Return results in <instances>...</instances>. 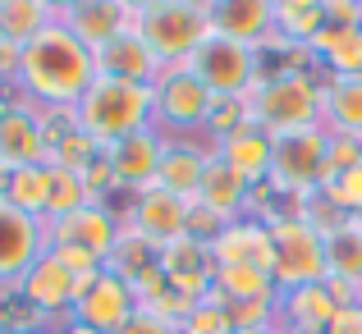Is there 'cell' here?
Instances as JSON below:
<instances>
[{
	"mask_svg": "<svg viewBox=\"0 0 362 334\" xmlns=\"http://www.w3.org/2000/svg\"><path fill=\"white\" fill-rule=\"evenodd\" d=\"M97 83V51L83 46L69 28L55 18L37 42L18 51V101L46 110V114H69L83 101V92Z\"/></svg>",
	"mask_w": 362,
	"mask_h": 334,
	"instance_id": "1",
	"label": "cell"
},
{
	"mask_svg": "<svg viewBox=\"0 0 362 334\" xmlns=\"http://www.w3.org/2000/svg\"><path fill=\"white\" fill-rule=\"evenodd\" d=\"M321 92H326V78L317 69H303V64H275V69L262 73L252 92H247V119L257 129H266L271 138L280 133H298L321 124Z\"/></svg>",
	"mask_w": 362,
	"mask_h": 334,
	"instance_id": "2",
	"label": "cell"
},
{
	"mask_svg": "<svg viewBox=\"0 0 362 334\" xmlns=\"http://www.w3.org/2000/svg\"><path fill=\"white\" fill-rule=\"evenodd\" d=\"M74 129L88 133L101 151H110L115 142L133 138L142 129H156V101H151V88H133V83H115V78H97L83 101L69 110Z\"/></svg>",
	"mask_w": 362,
	"mask_h": 334,
	"instance_id": "3",
	"label": "cell"
},
{
	"mask_svg": "<svg viewBox=\"0 0 362 334\" xmlns=\"http://www.w3.org/2000/svg\"><path fill=\"white\" fill-rule=\"evenodd\" d=\"M133 28L160 69H175L193 60V51L211 37V0H133Z\"/></svg>",
	"mask_w": 362,
	"mask_h": 334,
	"instance_id": "4",
	"label": "cell"
},
{
	"mask_svg": "<svg viewBox=\"0 0 362 334\" xmlns=\"http://www.w3.org/2000/svg\"><path fill=\"white\" fill-rule=\"evenodd\" d=\"M326 156H330V129L312 124L298 133H280L271 156V197L275 202H298L303 193H317L326 179Z\"/></svg>",
	"mask_w": 362,
	"mask_h": 334,
	"instance_id": "5",
	"label": "cell"
},
{
	"mask_svg": "<svg viewBox=\"0 0 362 334\" xmlns=\"http://www.w3.org/2000/svg\"><path fill=\"white\" fill-rule=\"evenodd\" d=\"M262 220L271 225V238H275V289L289 293V289H303V284L326 280V238L317 229L298 220L289 206H271Z\"/></svg>",
	"mask_w": 362,
	"mask_h": 334,
	"instance_id": "6",
	"label": "cell"
},
{
	"mask_svg": "<svg viewBox=\"0 0 362 334\" xmlns=\"http://www.w3.org/2000/svg\"><path fill=\"white\" fill-rule=\"evenodd\" d=\"M188 69H193V78L202 83L211 97H247V92L262 83V73L271 69V64H266V55L252 51V46L230 42V37L211 32L193 51Z\"/></svg>",
	"mask_w": 362,
	"mask_h": 334,
	"instance_id": "7",
	"label": "cell"
},
{
	"mask_svg": "<svg viewBox=\"0 0 362 334\" xmlns=\"http://www.w3.org/2000/svg\"><path fill=\"white\" fill-rule=\"evenodd\" d=\"M151 101H156V119L151 124L165 138H202L216 97L193 78L188 64H175V69H160V78L151 83Z\"/></svg>",
	"mask_w": 362,
	"mask_h": 334,
	"instance_id": "8",
	"label": "cell"
},
{
	"mask_svg": "<svg viewBox=\"0 0 362 334\" xmlns=\"http://www.w3.org/2000/svg\"><path fill=\"white\" fill-rule=\"evenodd\" d=\"M78 289H83V280L69 270V266H60L51 252H42L33 261V270L18 280V298L33 307V316L42 321V326H64V321L74 316V302H78Z\"/></svg>",
	"mask_w": 362,
	"mask_h": 334,
	"instance_id": "9",
	"label": "cell"
},
{
	"mask_svg": "<svg viewBox=\"0 0 362 334\" xmlns=\"http://www.w3.org/2000/svg\"><path fill=\"white\" fill-rule=\"evenodd\" d=\"M51 165V114L14 101L0 114V169Z\"/></svg>",
	"mask_w": 362,
	"mask_h": 334,
	"instance_id": "10",
	"label": "cell"
},
{
	"mask_svg": "<svg viewBox=\"0 0 362 334\" xmlns=\"http://www.w3.org/2000/svg\"><path fill=\"white\" fill-rule=\"evenodd\" d=\"M138 311L142 307H138V298H133V284L119 280V275H110V270H101V275H92V280H83L69 321H83V326H92L101 334H119Z\"/></svg>",
	"mask_w": 362,
	"mask_h": 334,
	"instance_id": "11",
	"label": "cell"
},
{
	"mask_svg": "<svg viewBox=\"0 0 362 334\" xmlns=\"http://www.w3.org/2000/svg\"><path fill=\"white\" fill-rule=\"evenodd\" d=\"M188 215H193V202L179 193H165V188H142L133 193V206L124 211V225L138 229L151 247H170L179 238H188Z\"/></svg>",
	"mask_w": 362,
	"mask_h": 334,
	"instance_id": "12",
	"label": "cell"
},
{
	"mask_svg": "<svg viewBox=\"0 0 362 334\" xmlns=\"http://www.w3.org/2000/svg\"><path fill=\"white\" fill-rule=\"evenodd\" d=\"M124 229V215L115 211L110 202H92L83 211L64 215V220H51L46 225V247H78V252H92L106 261L110 247H115Z\"/></svg>",
	"mask_w": 362,
	"mask_h": 334,
	"instance_id": "13",
	"label": "cell"
},
{
	"mask_svg": "<svg viewBox=\"0 0 362 334\" xmlns=\"http://www.w3.org/2000/svg\"><path fill=\"white\" fill-rule=\"evenodd\" d=\"M46 252V225L0 197V289H18L33 261Z\"/></svg>",
	"mask_w": 362,
	"mask_h": 334,
	"instance_id": "14",
	"label": "cell"
},
{
	"mask_svg": "<svg viewBox=\"0 0 362 334\" xmlns=\"http://www.w3.org/2000/svg\"><path fill=\"white\" fill-rule=\"evenodd\" d=\"M165 142L170 138L160 129H142V133H133V138L115 142V147L106 151V165H110V174H115V188H124V193H142V188L156 184Z\"/></svg>",
	"mask_w": 362,
	"mask_h": 334,
	"instance_id": "15",
	"label": "cell"
},
{
	"mask_svg": "<svg viewBox=\"0 0 362 334\" xmlns=\"http://www.w3.org/2000/svg\"><path fill=\"white\" fill-rule=\"evenodd\" d=\"M97 78H115V83H133V88H151L160 78V60L151 55V46L142 42L138 28H124L106 46H97Z\"/></svg>",
	"mask_w": 362,
	"mask_h": 334,
	"instance_id": "16",
	"label": "cell"
},
{
	"mask_svg": "<svg viewBox=\"0 0 362 334\" xmlns=\"http://www.w3.org/2000/svg\"><path fill=\"white\" fill-rule=\"evenodd\" d=\"M156 266L165 270L170 289L184 293V298L202 302L206 293H211V280H216V256H211V243H202V238H179V243L160 247Z\"/></svg>",
	"mask_w": 362,
	"mask_h": 334,
	"instance_id": "17",
	"label": "cell"
},
{
	"mask_svg": "<svg viewBox=\"0 0 362 334\" xmlns=\"http://www.w3.org/2000/svg\"><path fill=\"white\" fill-rule=\"evenodd\" d=\"M197 206H206V211H216L225 225H234V220H243V215H257V188L247 184L234 165H225L221 151H211L202 188H197Z\"/></svg>",
	"mask_w": 362,
	"mask_h": 334,
	"instance_id": "18",
	"label": "cell"
},
{
	"mask_svg": "<svg viewBox=\"0 0 362 334\" xmlns=\"http://www.w3.org/2000/svg\"><path fill=\"white\" fill-rule=\"evenodd\" d=\"M211 256H216V266H252V270L275 275V238H271V225H266L262 215H243V220L225 225L221 238L211 243Z\"/></svg>",
	"mask_w": 362,
	"mask_h": 334,
	"instance_id": "19",
	"label": "cell"
},
{
	"mask_svg": "<svg viewBox=\"0 0 362 334\" xmlns=\"http://www.w3.org/2000/svg\"><path fill=\"white\" fill-rule=\"evenodd\" d=\"M211 32L266 55L275 42V0H211Z\"/></svg>",
	"mask_w": 362,
	"mask_h": 334,
	"instance_id": "20",
	"label": "cell"
},
{
	"mask_svg": "<svg viewBox=\"0 0 362 334\" xmlns=\"http://www.w3.org/2000/svg\"><path fill=\"white\" fill-rule=\"evenodd\" d=\"M60 23L78 37L83 46H106L115 32L133 23V0H64L60 5Z\"/></svg>",
	"mask_w": 362,
	"mask_h": 334,
	"instance_id": "21",
	"label": "cell"
},
{
	"mask_svg": "<svg viewBox=\"0 0 362 334\" xmlns=\"http://www.w3.org/2000/svg\"><path fill=\"white\" fill-rule=\"evenodd\" d=\"M308 55L321 78H362V23H326Z\"/></svg>",
	"mask_w": 362,
	"mask_h": 334,
	"instance_id": "22",
	"label": "cell"
},
{
	"mask_svg": "<svg viewBox=\"0 0 362 334\" xmlns=\"http://www.w3.org/2000/svg\"><path fill=\"white\" fill-rule=\"evenodd\" d=\"M211 142L206 138H170L165 142V156H160V174H156V188L165 193H179L188 202H197V188H202V174H206V160H211Z\"/></svg>",
	"mask_w": 362,
	"mask_h": 334,
	"instance_id": "23",
	"label": "cell"
},
{
	"mask_svg": "<svg viewBox=\"0 0 362 334\" xmlns=\"http://www.w3.org/2000/svg\"><path fill=\"white\" fill-rule=\"evenodd\" d=\"M335 311H339V302H335V293L326 289V280L280 293V326L289 334H326V326L335 321Z\"/></svg>",
	"mask_w": 362,
	"mask_h": 334,
	"instance_id": "24",
	"label": "cell"
},
{
	"mask_svg": "<svg viewBox=\"0 0 362 334\" xmlns=\"http://www.w3.org/2000/svg\"><path fill=\"white\" fill-rule=\"evenodd\" d=\"M221 160L225 165H234L239 174L247 179L252 188H266L271 184V156H275V138L266 129H257V124H243L234 138H225L221 147Z\"/></svg>",
	"mask_w": 362,
	"mask_h": 334,
	"instance_id": "25",
	"label": "cell"
},
{
	"mask_svg": "<svg viewBox=\"0 0 362 334\" xmlns=\"http://www.w3.org/2000/svg\"><path fill=\"white\" fill-rule=\"evenodd\" d=\"M60 18V0H0V42L23 51Z\"/></svg>",
	"mask_w": 362,
	"mask_h": 334,
	"instance_id": "26",
	"label": "cell"
},
{
	"mask_svg": "<svg viewBox=\"0 0 362 334\" xmlns=\"http://www.w3.org/2000/svg\"><path fill=\"white\" fill-rule=\"evenodd\" d=\"M51 179L55 169L51 165H23V169H5V184H0V197L9 206H18L23 215L46 225L51 215Z\"/></svg>",
	"mask_w": 362,
	"mask_h": 334,
	"instance_id": "27",
	"label": "cell"
},
{
	"mask_svg": "<svg viewBox=\"0 0 362 334\" xmlns=\"http://www.w3.org/2000/svg\"><path fill=\"white\" fill-rule=\"evenodd\" d=\"M211 302H275L280 289H275V275L266 270H252V266H216V280H211Z\"/></svg>",
	"mask_w": 362,
	"mask_h": 334,
	"instance_id": "28",
	"label": "cell"
},
{
	"mask_svg": "<svg viewBox=\"0 0 362 334\" xmlns=\"http://www.w3.org/2000/svg\"><path fill=\"white\" fill-rule=\"evenodd\" d=\"M321 28H326L321 0H275V37L284 51H308Z\"/></svg>",
	"mask_w": 362,
	"mask_h": 334,
	"instance_id": "29",
	"label": "cell"
},
{
	"mask_svg": "<svg viewBox=\"0 0 362 334\" xmlns=\"http://www.w3.org/2000/svg\"><path fill=\"white\" fill-rule=\"evenodd\" d=\"M321 124L344 138H362V78H326Z\"/></svg>",
	"mask_w": 362,
	"mask_h": 334,
	"instance_id": "30",
	"label": "cell"
},
{
	"mask_svg": "<svg viewBox=\"0 0 362 334\" xmlns=\"http://www.w3.org/2000/svg\"><path fill=\"white\" fill-rule=\"evenodd\" d=\"M106 151L88 138V133L74 129L69 114H51V165L55 169H69V174H88Z\"/></svg>",
	"mask_w": 362,
	"mask_h": 334,
	"instance_id": "31",
	"label": "cell"
},
{
	"mask_svg": "<svg viewBox=\"0 0 362 334\" xmlns=\"http://www.w3.org/2000/svg\"><path fill=\"white\" fill-rule=\"evenodd\" d=\"M326 280L362 289V225L358 220H344L335 234H326Z\"/></svg>",
	"mask_w": 362,
	"mask_h": 334,
	"instance_id": "32",
	"label": "cell"
},
{
	"mask_svg": "<svg viewBox=\"0 0 362 334\" xmlns=\"http://www.w3.org/2000/svg\"><path fill=\"white\" fill-rule=\"evenodd\" d=\"M156 256H160V247H151L147 238L138 234V229L124 225V229H119V238H115V247H110V256H106V270L133 284V280H142V275L156 266Z\"/></svg>",
	"mask_w": 362,
	"mask_h": 334,
	"instance_id": "33",
	"label": "cell"
},
{
	"mask_svg": "<svg viewBox=\"0 0 362 334\" xmlns=\"http://www.w3.org/2000/svg\"><path fill=\"white\" fill-rule=\"evenodd\" d=\"M92 202H101V197L88 188V179H83V174H69V169H55V179H51V215H46V225H51V220H64V215L83 211V206H92Z\"/></svg>",
	"mask_w": 362,
	"mask_h": 334,
	"instance_id": "34",
	"label": "cell"
},
{
	"mask_svg": "<svg viewBox=\"0 0 362 334\" xmlns=\"http://www.w3.org/2000/svg\"><path fill=\"white\" fill-rule=\"evenodd\" d=\"M321 193H326V202L335 206L344 220H362V165L326 174L321 179Z\"/></svg>",
	"mask_w": 362,
	"mask_h": 334,
	"instance_id": "35",
	"label": "cell"
},
{
	"mask_svg": "<svg viewBox=\"0 0 362 334\" xmlns=\"http://www.w3.org/2000/svg\"><path fill=\"white\" fill-rule=\"evenodd\" d=\"M243 124H252V119H247V101H243V97H216V101H211V114H206L202 138L211 142V147H221V142L234 138Z\"/></svg>",
	"mask_w": 362,
	"mask_h": 334,
	"instance_id": "36",
	"label": "cell"
},
{
	"mask_svg": "<svg viewBox=\"0 0 362 334\" xmlns=\"http://www.w3.org/2000/svg\"><path fill=\"white\" fill-rule=\"evenodd\" d=\"M289 211L298 215V220H308V225L317 229L321 238H326V234H335V229L344 225V215H339L335 206L326 202V193H321V188H317V193H303L298 202H289Z\"/></svg>",
	"mask_w": 362,
	"mask_h": 334,
	"instance_id": "37",
	"label": "cell"
},
{
	"mask_svg": "<svg viewBox=\"0 0 362 334\" xmlns=\"http://www.w3.org/2000/svg\"><path fill=\"white\" fill-rule=\"evenodd\" d=\"M179 334H239V330H234V321H230V307H225V302H211V298H202L193 311H188V321L179 326Z\"/></svg>",
	"mask_w": 362,
	"mask_h": 334,
	"instance_id": "38",
	"label": "cell"
},
{
	"mask_svg": "<svg viewBox=\"0 0 362 334\" xmlns=\"http://www.w3.org/2000/svg\"><path fill=\"white\" fill-rule=\"evenodd\" d=\"M362 165V138H344V133H330V156H326V174Z\"/></svg>",
	"mask_w": 362,
	"mask_h": 334,
	"instance_id": "39",
	"label": "cell"
},
{
	"mask_svg": "<svg viewBox=\"0 0 362 334\" xmlns=\"http://www.w3.org/2000/svg\"><path fill=\"white\" fill-rule=\"evenodd\" d=\"M119 334H179V326H170V321H160L156 311H138V316L129 321Z\"/></svg>",
	"mask_w": 362,
	"mask_h": 334,
	"instance_id": "40",
	"label": "cell"
},
{
	"mask_svg": "<svg viewBox=\"0 0 362 334\" xmlns=\"http://www.w3.org/2000/svg\"><path fill=\"white\" fill-rule=\"evenodd\" d=\"M326 334H362V302H349V307H339L335 321L326 326Z\"/></svg>",
	"mask_w": 362,
	"mask_h": 334,
	"instance_id": "41",
	"label": "cell"
},
{
	"mask_svg": "<svg viewBox=\"0 0 362 334\" xmlns=\"http://www.w3.org/2000/svg\"><path fill=\"white\" fill-rule=\"evenodd\" d=\"M326 23H358V0H321Z\"/></svg>",
	"mask_w": 362,
	"mask_h": 334,
	"instance_id": "42",
	"label": "cell"
},
{
	"mask_svg": "<svg viewBox=\"0 0 362 334\" xmlns=\"http://www.w3.org/2000/svg\"><path fill=\"white\" fill-rule=\"evenodd\" d=\"M0 334H55V330L42 321H18V326H0Z\"/></svg>",
	"mask_w": 362,
	"mask_h": 334,
	"instance_id": "43",
	"label": "cell"
},
{
	"mask_svg": "<svg viewBox=\"0 0 362 334\" xmlns=\"http://www.w3.org/2000/svg\"><path fill=\"white\" fill-rule=\"evenodd\" d=\"M55 334H101V330L83 326V321H64V326H55Z\"/></svg>",
	"mask_w": 362,
	"mask_h": 334,
	"instance_id": "44",
	"label": "cell"
},
{
	"mask_svg": "<svg viewBox=\"0 0 362 334\" xmlns=\"http://www.w3.org/2000/svg\"><path fill=\"white\" fill-rule=\"evenodd\" d=\"M239 334H289L280 326V321H271V326H257V330H239Z\"/></svg>",
	"mask_w": 362,
	"mask_h": 334,
	"instance_id": "45",
	"label": "cell"
},
{
	"mask_svg": "<svg viewBox=\"0 0 362 334\" xmlns=\"http://www.w3.org/2000/svg\"><path fill=\"white\" fill-rule=\"evenodd\" d=\"M358 23H362V0H358Z\"/></svg>",
	"mask_w": 362,
	"mask_h": 334,
	"instance_id": "46",
	"label": "cell"
},
{
	"mask_svg": "<svg viewBox=\"0 0 362 334\" xmlns=\"http://www.w3.org/2000/svg\"><path fill=\"white\" fill-rule=\"evenodd\" d=\"M0 184H5V169H0Z\"/></svg>",
	"mask_w": 362,
	"mask_h": 334,
	"instance_id": "47",
	"label": "cell"
},
{
	"mask_svg": "<svg viewBox=\"0 0 362 334\" xmlns=\"http://www.w3.org/2000/svg\"><path fill=\"white\" fill-rule=\"evenodd\" d=\"M358 302H362V289H358Z\"/></svg>",
	"mask_w": 362,
	"mask_h": 334,
	"instance_id": "48",
	"label": "cell"
},
{
	"mask_svg": "<svg viewBox=\"0 0 362 334\" xmlns=\"http://www.w3.org/2000/svg\"><path fill=\"white\" fill-rule=\"evenodd\" d=\"M358 225H362V220H358Z\"/></svg>",
	"mask_w": 362,
	"mask_h": 334,
	"instance_id": "49",
	"label": "cell"
}]
</instances>
